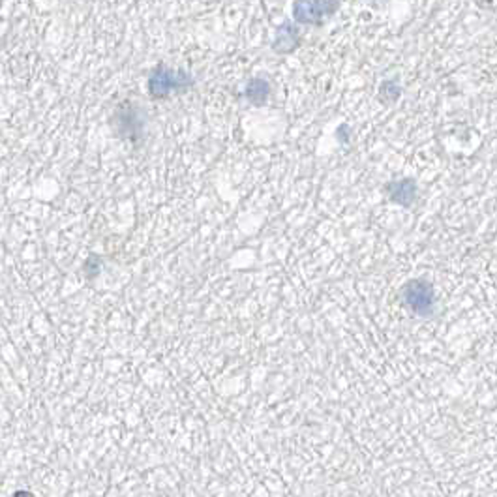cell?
Returning a JSON list of instances; mask_svg holds the SVG:
<instances>
[{
	"instance_id": "5b68a950",
	"label": "cell",
	"mask_w": 497,
	"mask_h": 497,
	"mask_svg": "<svg viewBox=\"0 0 497 497\" xmlns=\"http://www.w3.org/2000/svg\"><path fill=\"white\" fill-rule=\"evenodd\" d=\"M293 19L298 25H323V17L319 14L312 0H295L293 2Z\"/></svg>"
},
{
	"instance_id": "3957f363",
	"label": "cell",
	"mask_w": 497,
	"mask_h": 497,
	"mask_svg": "<svg viewBox=\"0 0 497 497\" xmlns=\"http://www.w3.org/2000/svg\"><path fill=\"white\" fill-rule=\"evenodd\" d=\"M384 192H387L392 203L404 206V208H409L417 201L418 188L417 182L413 179H400L392 180V182L384 186Z\"/></svg>"
},
{
	"instance_id": "52a82bcc",
	"label": "cell",
	"mask_w": 497,
	"mask_h": 497,
	"mask_svg": "<svg viewBox=\"0 0 497 497\" xmlns=\"http://www.w3.org/2000/svg\"><path fill=\"white\" fill-rule=\"evenodd\" d=\"M117 122H119V128H122L124 124H128L122 132L119 133V135H122V137H132L133 139V135H137V133H141V119L135 115V107L132 106H124V107H120V111L117 113ZM117 128V130H119Z\"/></svg>"
},
{
	"instance_id": "9c48e42d",
	"label": "cell",
	"mask_w": 497,
	"mask_h": 497,
	"mask_svg": "<svg viewBox=\"0 0 497 497\" xmlns=\"http://www.w3.org/2000/svg\"><path fill=\"white\" fill-rule=\"evenodd\" d=\"M313 6L318 10L321 17L325 19V17H331V15L336 14V10H338V0H312Z\"/></svg>"
},
{
	"instance_id": "ba28073f",
	"label": "cell",
	"mask_w": 497,
	"mask_h": 497,
	"mask_svg": "<svg viewBox=\"0 0 497 497\" xmlns=\"http://www.w3.org/2000/svg\"><path fill=\"white\" fill-rule=\"evenodd\" d=\"M400 94H402V86L394 83V81H383L381 86H379V99L383 101V104H394L398 98H400Z\"/></svg>"
},
{
	"instance_id": "6da1fadb",
	"label": "cell",
	"mask_w": 497,
	"mask_h": 497,
	"mask_svg": "<svg viewBox=\"0 0 497 497\" xmlns=\"http://www.w3.org/2000/svg\"><path fill=\"white\" fill-rule=\"evenodd\" d=\"M193 85H195V81L190 73L182 72V70H173L166 64H159L150 73L146 86H148V94L154 99H166L171 92L188 90Z\"/></svg>"
},
{
	"instance_id": "8992f818",
	"label": "cell",
	"mask_w": 497,
	"mask_h": 497,
	"mask_svg": "<svg viewBox=\"0 0 497 497\" xmlns=\"http://www.w3.org/2000/svg\"><path fill=\"white\" fill-rule=\"evenodd\" d=\"M246 99L255 107L265 106L269 101V96H271V83L263 77H253V79L248 81L244 90Z\"/></svg>"
},
{
	"instance_id": "277c9868",
	"label": "cell",
	"mask_w": 497,
	"mask_h": 497,
	"mask_svg": "<svg viewBox=\"0 0 497 497\" xmlns=\"http://www.w3.org/2000/svg\"><path fill=\"white\" fill-rule=\"evenodd\" d=\"M298 46H300V30H298L297 25L289 23V21L282 23V25L276 28V34H274V43H272L274 53L289 55L293 53Z\"/></svg>"
},
{
	"instance_id": "8fae6325",
	"label": "cell",
	"mask_w": 497,
	"mask_h": 497,
	"mask_svg": "<svg viewBox=\"0 0 497 497\" xmlns=\"http://www.w3.org/2000/svg\"><path fill=\"white\" fill-rule=\"evenodd\" d=\"M0 6H2V0H0Z\"/></svg>"
},
{
	"instance_id": "7a4b0ae2",
	"label": "cell",
	"mask_w": 497,
	"mask_h": 497,
	"mask_svg": "<svg viewBox=\"0 0 497 497\" xmlns=\"http://www.w3.org/2000/svg\"><path fill=\"white\" fill-rule=\"evenodd\" d=\"M404 304L418 318H430L436 312V289L425 278H413L402 287Z\"/></svg>"
},
{
	"instance_id": "30bf717a",
	"label": "cell",
	"mask_w": 497,
	"mask_h": 497,
	"mask_svg": "<svg viewBox=\"0 0 497 497\" xmlns=\"http://www.w3.org/2000/svg\"><path fill=\"white\" fill-rule=\"evenodd\" d=\"M85 271H86V276L90 274V276H96L99 272V259L96 257V255H92V257L88 259L85 263Z\"/></svg>"
}]
</instances>
